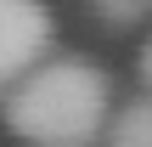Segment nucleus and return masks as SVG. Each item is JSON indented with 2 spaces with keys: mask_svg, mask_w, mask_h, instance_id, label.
<instances>
[{
  "mask_svg": "<svg viewBox=\"0 0 152 147\" xmlns=\"http://www.w3.org/2000/svg\"><path fill=\"white\" fill-rule=\"evenodd\" d=\"M96 17H107V23H135V17H141V0H96Z\"/></svg>",
  "mask_w": 152,
  "mask_h": 147,
  "instance_id": "20e7f679",
  "label": "nucleus"
},
{
  "mask_svg": "<svg viewBox=\"0 0 152 147\" xmlns=\"http://www.w3.org/2000/svg\"><path fill=\"white\" fill-rule=\"evenodd\" d=\"M51 40H56V23L45 6H28V0H0V96L51 57Z\"/></svg>",
  "mask_w": 152,
  "mask_h": 147,
  "instance_id": "f03ea898",
  "label": "nucleus"
},
{
  "mask_svg": "<svg viewBox=\"0 0 152 147\" xmlns=\"http://www.w3.org/2000/svg\"><path fill=\"white\" fill-rule=\"evenodd\" d=\"M102 136L107 147H152V96H135L130 108H118V119Z\"/></svg>",
  "mask_w": 152,
  "mask_h": 147,
  "instance_id": "7ed1b4c3",
  "label": "nucleus"
},
{
  "mask_svg": "<svg viewBox=\"0 0 152 147\" xmlns=\"http://www.w3.org/2000/svg\"><path fill=\"white\" fill-rule=\"evenodd\" d=\"M6 125L28 147H90L107 130V74L85 57H45L6 91Z\"/></svg>",
  "mask_w": 152,
  "mask_h": 147,
  "instance_id": "f257e3e1",
  "label": "nucleus"
},
{
  "mask_svg": "<svg viewBox=\"0 0 152 147\" xmlns=\"http://www.w3.org/2000/svg\"><path fill=\"white\" fill-rule=\"evenodd\" d=\"M141 74H147V85H152V40H147V51H141Z\"/></svg>",
  "mask_w": 152,
  "mask_h": 147,
  "instance_id": "39448f33",
  "label": "nucleus"
}]
</instances>
